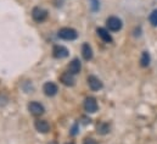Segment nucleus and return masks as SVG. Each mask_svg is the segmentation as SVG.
I'll return each mask as SVG.
<instances>
[{
    "instance_id": "f257e3e1",
    "label": "nucleus",
    "mask_w": 157,
    "mask_h": 144,
    "mask_svg": "<svg viewBox=\"0 0 157 144\" xmlns=\"http://www.w3.org/2000/svg\"><path fill=\"white\" fill-rule=\"evenodd\" d=\"M57 37L63 39V40H75L77 37H78V33L76 30L73 28H70V27H63L57 33Z\"/></svg>"
},
{
    "instance_id": "f03ea898",
    "label": "nucleus",
    "mask_w": 157,
    "mask_h": 144,
    "mask_svg": "<svg viewBox=\"0 0 157 144\" xmlns=\"http://www.w3.org/2000/svg\"><path fill=\"white\" fill-rule=\"evenodd\" d=\"M106 25H107V28L111 31V32H118L121 28H122V20L118 18L116 16H111L106 20Z\"/></svg>"
},
{
    "instance_id": "7ed1b4c3",
    "label": "nucleus",
    "mask_w": 157,
    "mask_h": 144,
    "mask_svg": "<svg viewBox=\"0 0 157 144\" xmlns=\"http://www.w3.org/2000/svg\"><path fill=\"white\" fill-rule=\"evenodd\" d=\"M52 55L56 59H65L68 56V49L63 45H55L52 48Z\"/></svg>"
},
{
    "instance_id": "20e7f679",
    "label": "nucleus",
    "mask_w": 157,
    "mask_h": 144,
    "mask_svg": "<svg viewBox=\"0 0 157 144\" xmlns=\"http://www.w3.org/2000/svg\"><path fill=\"white\" fill-rule=\"evenodd\" d=\"M32 17L37 22H43L48 17V11L41 9V7H34L33 11H32Z\"/></svg>"
},
{
    "instance_id": "39448f33",
    "label": "nucleus",
    "mask_w": 157,
    "mask_h": 144,
    "mask_svg": "<svg viewBox=\"0 0 157 144\" xmlns=\"http://www.w3.org/2000/svg\"><path fill=\"white\" fill-rule=\"evenodd\" d=\"M84 110H85L86 112H89V114L95 112V111L98 110V102H96V99L93 98V97L86 98V99L84 100Z\"/></svg>"
},
{
    "instance_id": "423d86ee",
    "label": "nucleus",
    "mask_w": 157,
    "mask_h": 144,
    "mask_svg": "<svg viewBox=\"0 0 157 144\" xmlns=\"http://www.w3.org/2000/svg\"><path fill=\"white\" fill-rule=\"evenodd\" d=\"M43 92L45 93V95L48 97H54L56 95L57 93V86L52 82H46L44 86H43Z\"/></svg>"
},
{
    "instance_id": "0eeeda50",
    "label": "nucleus",
    "mask_w": 157,
    "mask_h": 144,
    "mask_svg": "<svg viewBox=\"0 0 157 144\" xmlns=\"http://www.w3.org/2000/svg\"><path fill=\"white\" fill-rule=\"evenodd\" d=\"M28 110L31 111L32 115L34 116H40L44 114V106L40 104V103H37V102H32L29 105H28Z\"/></svg>"
},
{
    "instance_id": "6e6552de",
    "label": "nucleus",
    "mask_w": 157,
    "mask_h": 144,
    "mask_svg": "<svg viewBox=\"0 0 157 144\" xmlns=\"http://www.w3.org/2000/svg\"><path fill=\"white\" fill-rule=\"evenodd\" d=\"M88 84L91 90H100L102 88V82L96 76H89L88 77Z\"/></svg>"
},
{
    "instance_id": "1a4fd4ad",
    "label": "nucleus",
    "mask_w": 157,
    "mask_h": 144,
    "mask_svg": "<svg viewBox=\"0 0 157 144\" xmlns=\"http://www.w3.org/2000/svg\"><path fill=\"white\" fill-rule=\"evenodd\" d=\"M34 127H36V130L38 132H40V133H48L50 131V125L45 120H37L34 122Z\"/></svg>"
},
{
    "instance_id": "9d476101",
    "label": "nucleus",
    "mask_w": 157,
    "mask_h": 144,
    "mask_svg": "<svg viewBox=\"0 0 157 144\" xmlns=\"http://www.w3.org/2000/svg\"><path fill=\"white\" fill-rule=\"evenodd\" d=\"M80 70H82V64H80V61L78 59H75V60H72L70 62V65H68V72L70 73L77 74V73L80 72Z\"/></svg>"
},
{
    "instance_id": "9b49d317",
    "label": "nucleus",
    "mask_w": 157,
    "mask_h": 144,
    "mask_svg": "<svg viewBox=\"0 0 157 144\" xmlns=\"http://www.w3.org/2000/svg\"><path fill=\"white\" fill-rule=\"evenodd\" d=\"M61 82L65 84V86H67V87H72L73 84H75V77H73V74L72 73H70V72H65L62 76H61Z\"/></svg>"
},
{
    "instance_id": "f8f14e48",
    "label": "nucleus",
    "mask_w": 157,
    "mask_h": 144,
    "mask_svg": "<svg viewBox=\"0 0 157 144\" xmlns=\"http://www.w3.org/2000/svg\"><path fill=\"white\" fill-rule=\"evenodd\" d=\"M82 55H83L84 60H86V61L93 59V49H91V46L89 44H86V43L83 44V46H82Z\"/></svg>"
},
{
    "instance_id": "ddd939ff",
    "label": "nucleus",
    "mask_w": 157,
    "mask_h": 144,
    "mask_svg": "<svg viewBox=\"0 0 157 144\" xmlns=\"http://www.w3.org/2000/svg\"><path fill=\"white\" fill-rule=\"evenodd\" d=\"M96 33H98V36L100 37L105 43H112V37L109 33L107 30H105V28H98L96 30Z\"/></svg>"
},
{
    "instance_id": "4468645a",
    "label": "nucleus",
    "mask_w": 157,
    "mask_h": 144,
    "mask_svg": "<svg viewBox=\"0 0 157 144\" xmlns=\"http://www.w3.org/2000/svg\"><path fill=\"white\" fill-rule=\"evenodd\" d=\"M96 130H98V133H100V134H106V133L110 132V125L102 122V123L98 125V128H96Z\"/></svg>"
},
{
    "instance_id": "2eb2a0df",
    "label": "nucleus",
    "mask_w": 157,
    "mask_h": 144,
    "mask_svg": "<svg viewBox=\"0 0 157 144\" xmlns=\"http://www.w3.org/2000/svg\"><path fill=\"white\" fill-rule=\"evenodd\" d=\"M149 64H150V55H149V53L144 51L140 58V65L143 67H146V66H149Z\"/></svg>"
},
{
    "instance_id": "dca6fc26",
    "label": "nucleus",
    "mask_w": 157,
    "mask_h": 144,
    "mask_svg": "<svg viewBox=\"0 0 157 144\" xmlns=\"http://www.w3.org/2000/svg\"><path fill=\"white\" fill-rule=\"evenodd\" d=\"M149 20H150V23H151L152 26H157V10H154V11L150 14Z\"/></svg>"
},
{
    "instance_id": "f3484780",
    "label": "nucleus",
    "mask_w": 157,
    "mask_h": 144,
    "mask_svg": "<svg viewBox=\"0 0 157 144\" xmlns=\"http://www.w3.org/2000/svg\"><path fill=\"white\" fill-rule=\"evenodd\" d=\"M90 5H91V9H93V11H96V10H99V7H100V2H99V0H90Z\"/></svg>"
},
{
    "instance_id": "a211bd4d",
    "label": "nucleus",
    "mask_w": 157,
    "mask_h": 144,
    "mask_svg": "<svg viewBox=\"0 0 157 144\" xmlns=\"http://www.w3.org/2000/svg\"><path fill=\"white\" fill-rule=\"evenodd\" d=\"M83 144H98V142L95 139H93V138H85Z\"/></svg>"
},
{
    "instance_id": "6ab92c4d",
    "label": "nucleus",
    "mask_w": 157,
    "mask_h": 144,
    "mask_svg": "<svg viewBox=\"0 0 157 144\" xmlns=\"http://www.w3.org/2000/svg\"><path fill=\"white\" fill-rule=\"evenodd\" d=\"M71 133H72V134H73V136H75V134H76V133H77V125H75V127H73V128H72V132H71Z\"/></svg>"
},
{
    "instance_id": "aec40b11",
    "label": "nucleus",
    "mask_w": 157,
    "mask_h": 144,
    "mask_svg": "<svg viewBox=\"0 0 157 144\" xmlns=\"http://www.w3.org/2000/svg\"><path fill=\"white\" fill-rule=\"evenodd\" d=\"M49 144H57L56 142H51V143H49Z\"/></svg>"
},
{
    "instance_id": "412c9836",
    "label": "nucleus",
    "mask_w": 157,
    "mask_h": 144,
    "mask_svg": "<svg viewBox=\"0 0 157 144\" xmlns=\"http://www.w3.org/2000/svg\"><path fill=\"white\" fill-rule=\"evenodd\" d=\"M67 144H72V143H67Z\"/></svg>"
}]
</instances>
